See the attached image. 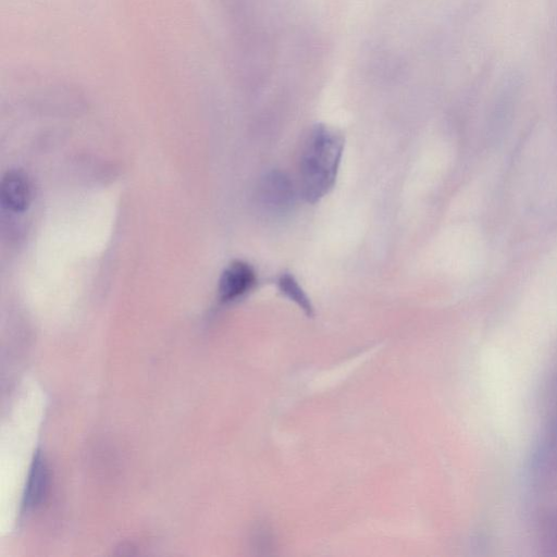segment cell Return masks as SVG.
I'll return each mask as SVG.
<instances>
[{
    "label": "cell",
    "mask_w": 557,
    "mask_h": 557,
    "mask_svg": "<svg viewBox=\"0 0 557 557\" xmlns=\"http://www.w3.org/2000/svg\"><path fill=\"white\" fill-rule=\"evenodd\" d=\"M256 281L255 271L249 264L233 262L224 272L219 281V296L224 302L239 299L249 292Z\"/></svg>",
    "instance_id": "cell-3"
},
{
    "label": "cell",
    "mask_w": 557,
    "mask_h": 557,
    "mask_svg": "<svg viewBox=\"0 0 557 557\" xmlns=\"http://www.w3.org/2000/svg\"><path fill=\"white\" fill-rule=\"evenodd\" d=\"M46 482L47 472L45 464L42 460L36 459L32 469L26 497L28 506H34L40 503L46 489Z\"/></svg>",
    "instance_id": "cell-5"
},
{
    "label": "cell",
    "mask_w": 557,
    "mask_h": 557,
    "mask_svg": "<svg viewBox=\"0 0 557 557\" xmlns=\"http://www.w3.org/2000/svg\"><path fill=\"white\" fill-rule=\"evenodd\" d=\"M257 200L259 206L271 216L287 214L295 202L293 182L286 173L272 171L259 183Z\"/></svg>",
    "instance_id": "cell-2"
},
{
    "label": "cell",
    "mask_w": 557,
    "mask_h": 557,
    "mask_svg": "<svg viewBox=\"0 0 557 557\" xmlns=\"http://www.w3.org/2000/svg\"><path fill=\"white\" fill-rule=\"evenodd\" d=\"M342 135L316 126L304 143L300 162V191L307 203L316 204L336 184L343 154Z\"/></svg>",
    "instance_id": "cell-1"
},
{
    "label": "cell",
    "mask_w": 557,
    "mask_h": 557,
    "mask_svg": "<svg viewBox=\"0 0 557 557\" xmlns=\"http://www.w3.org/2000/svg\"><path fill=\"white\" fill-rule=\"evenodd\" d=\"M0 197L4 207L12 213H23L32 201L31 184L26 175L20 171H10L2 181Z\"/></svg>",
    "instance_id": "cell-4"
},
{
    "label": "cell",
    "mask_w": 557,
    "mask_h": 557,
    "mask_svg": "<svg viewBox=\"0 0 557 557\" xmlns=\"http://www.w3.org/2000/svg\"><path fill=\"white\" fill-rule=\"evenodd\" d=\"M278 284L281 292L289 297L291 301L301 306L308 314L312 313L311 302H309L299 282H297L293 276L289 274L282 275Z\"/></svg>",
    "instance_id": "cell-6"
}]
</instances>
